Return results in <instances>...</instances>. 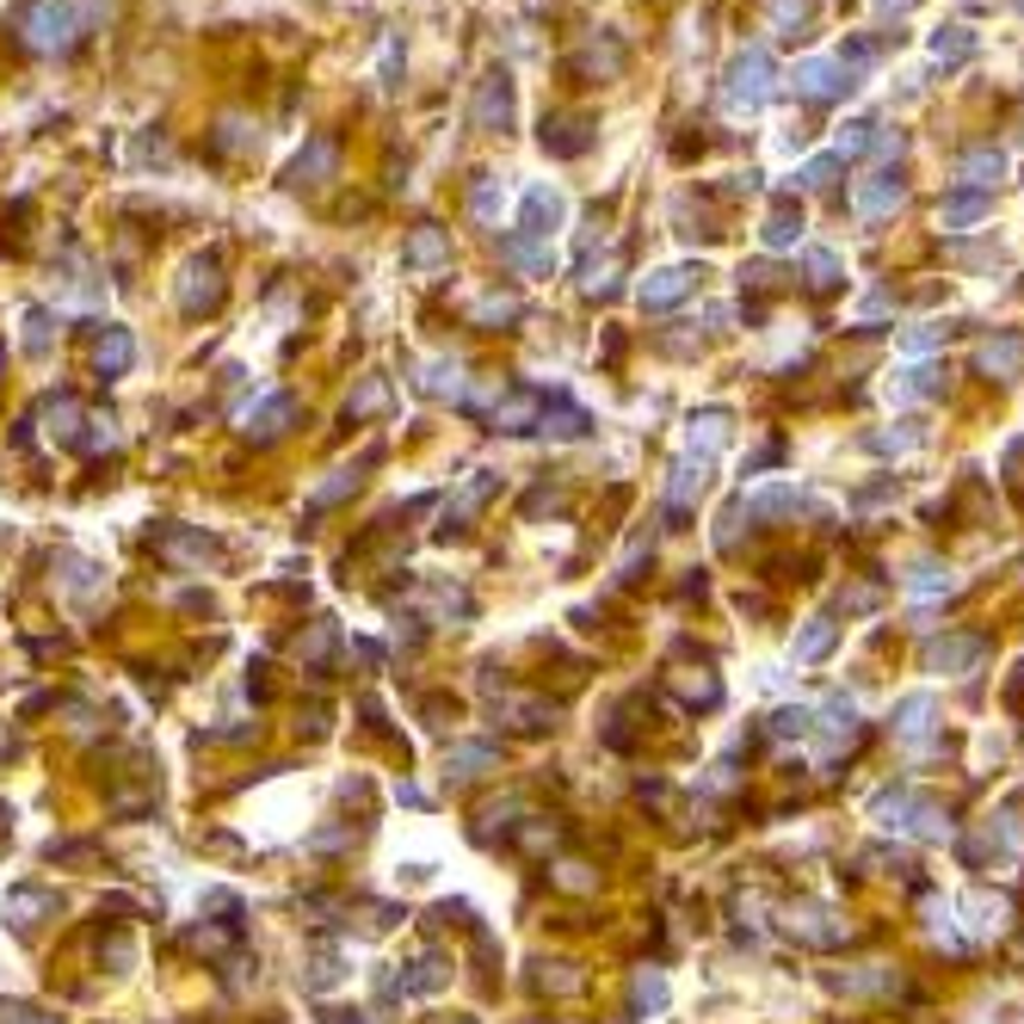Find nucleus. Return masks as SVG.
I'll return each mask as SVG.
<instances>
[{
  "label": "nucleus",
  "instance_id": "obj_1",
  "mask_svg": "<svg viewBox=\"0 0 1024 1024\" xmlns=\"http://www.w3.org/2000/svg\"><path fill=\"white\" fill-rule=\"evenodd\" d=\"M154 562L179 568V574H205V568L222 562V544L205 525H161L154 531Z\"/></svg>",
  "mask_w": 1024,
  "mask_h": 1024
},
{
  "label": "nucleus",
  "instance_id": "obj_2",
  "mask_svg": "<svg viewBox=\"0 0 1024 1024\" xmlns=\"http://www.w3.org/2000/svg\"><path fill=\"white\" fill-rule=\"evenodd\" d=\"M235 427H241V439H247V444H278L284 432L296 427V395H284V389L254 395L247 408H235Z\"/></svg>",
  "mask_w": 1024,
  "mask_h": 1024
},
{
  "label": "nucleus",
  "instance_id": "obj_3",
  "mask_svg": "<svg viewBox=\"0 0 1024 1024\" xmlns=\"http://www.w3.org/2000/svg\"><path fill=\"white\" fill-rule=\"evenodd\" d=\"M19 32L32 50H69L81 19H74V0H32V13L19 19Z\"/></svg>",
  "mask_w": 1024,
  "mask_h": 1024
},
{
  "label": "nucleus",
  "instance_id": "obj_4",
  "mask_svg": "<svg viewBox=\"0 0 1024 1024\" xmlns=\"http://www.w3.org/2000/svg\"><path fill=\"white\" fill-rule=\"evenodd\" d=\"M173 296H179V309L186 315H210V309L222 303V259L217 254H198L179 266V284H173Z\"/></svg>",
  "mask_w": 1024,
  "mask_h": 1024
},
{
  "label": "nucleus",
  "instance_id": "obj_5",
  "mask_svg": "<svg viewBox=\"0 0 1024 1024\" xmlns=\"http://www.w3.org/2000/svg\"><path fill=\"white\" fill-rule=\"evenodd\" d=\"M500 476L494 469H469V476L457 481V494L444 500V519H439V537H457V531H469V519H476L488 500H494Z\"/></svg>",
  "mask_w": 1024,
  "mask_h": 1024
},
{
  "label": "nucleus",
  "instance_id": "obj_6",
  "mask_svg": "<svg viewBox=\"0 0 1024 1024\" xmlns=\"http://www.w3.org/2000/svg\"><path fill=\"white\" fill-rule=\"evenodd\" d=\"M537 414H544V395L507 389L494 408L481 414V420H488V432H500V439H519V432H537Z\"/></svg>",
  "mask_w": 1024,
  "mask_h": 1024
},
{
  "label": "nucleus",
  "instance_id": "obj_7",
  "mask_svg": "<svg viewBox=\"0 0 1024 1024\" xmlns=\"http://www.w3.org/2000/svg\"><path fill=\"white\" fill-rule=\"evenodd\" d=\"M414 389L427 395V402H451V408H463V395H469L463 359H427L420 371H414Z\"/></svg>",
  "mask_w": 1024,
  "mask_h": 1024
},
{
  "label": "nucleus",
  "instance_id": "obj_8",
  "mask_svg": "<svg viewBox=\"0 0 1024 1024\" xmlns=\"http://www.w3.org/2000/svg\"><path fill=\"white\" fill-rule=\"evenodd\" d=\"M562 229V191L556 186H531L525 205H519V235L525 241H549Z\"/></svg>",
  "mask_w": 1024,
  "mask_h": 1024
},
{
  "label": "nucleus",
  "instance_id": "obj_9",
  "mask_svg": "<svg viewBox=\"0 0 1024 1024\" xmlns=\"http://www.w3.org/2000/svg\"><path fill=\"white\" fill-rule=\"evenodd\" d=\"M402 266H408V272H439V266H451V229L420 222V229L402 241Z\"/></svg>",
  "mask_w": 1024,
  "mask_h": 1024
},
{
  "label": "nucleus",
  "instance_id": "obj_10",
  "mask_svg": "<svg viewBox=\"0 0 1024 1024\" xmlns=\"http://www.w3.org/2000/svg\"><path fill=\"white\" fill-rule=\"evenodd\" d=\"M56 907H62V901H56L50 888L19 883V888H7V901H0V914H7V926H13V932H32L37 920H50Z\"/></svg>",
  "mask_w": 1024,
  "mask_h": 1024
},
{
  "label": "nucleus",
  "instance_id": "obj_11",
  "mask_svg": "<svg viewBox=\"0 0 1024 1024\" xmlns=\"http://www.w3.org/2000/svg\"><path fill=\"white\" fill-rule=\"evenodd\" d=\"M494 722L525 729V734H544L549 722H556V703H549V698H525V691H500V698H494Z\"/></svg>",
  "mask_w": 1024,
  "mask_h": 1024
},
{
  "label": "nucleus",
  "instance_id": "obj_12",
  "mask_svg": "<svg viewBox=\"0 0 1024 1024\" xmlns=\"http://www.w3.org/2000/svg\"><path fill=\"white\" fill-rule=\"evenodd\" d=\"M703 488H710V463H703V457H679V463H673V476H666V512H673V519H679V512H691Z\"/></svg>",
  "mask_w": 1024,
  "mask_h": 1024
},
{
  "label": "nucleus",
  "instance_id": "obj_13",
  "mask_svg": "<svg viewBox=\"0 0 1024 1024\" xmlns=\"http://www.w3.org/2000/svg\"><path fill=\"white\" fill-rule=\"evenodd\" d=\"M334 167H340V142L334 137H309L303 154L291 161V186H327Z\"/></svg>",
  "mask_w": 1024,
  "mask_h": 1024
},
{
  "label": "nucleus",
  "instance_id": "obj_14",
  "mask_svg": "<svg viewBox=\"0 0 1024 1024\" xmlns=\"http://www.w3.org/2000/svg\"><path fill=\"white\" fill-rule=\"evenodd\" d=\"M364 463H376V451H371V457H364ZM364 463H340V469H327V476L322 481H315V488H309V519H315V512H327V507H340V500H352V494H359V469H364Z\"/></svg>",
  "mask_w": 1024,
  "mask_h": 1024
},
{
  "label": "nucleus",
  "instance_id": "obj_15",
  "mask_svg": "<svg viewBox=\"0 0 1024 1024\" xmlns=\"http://www.w3.org/2000/svg\"><path fill=\"white\" fill-rule=\"evenodd\" d=\"M494 766H500L494 741H457V747L444 753V778H451V784H476L481 771H494Z\"/></svg>",
  "mask_w": 1024,
  "mask_h": 1024
},
{
  "label": "nucleus",
  "instance_id": "obj_16",
  "mask_svg": "<svg viewBox=\"0 0 1024 1024\" xmlns=\"http://www.w3.org/2000/svg\"><path fill=\"white\" fill-rule=\"evenodd\" d=\"M346 975H352V963H346L340 944H315V951L303 956V988L309 993H334Z\"/></svg>",
  "mask_w": 1024,
  "mask_h": 1024
},
{
  "label": "nucleus",
  "instance_id": "obj_17",
  "mask_svg": "<svg viewBox=\"0 0 1024 1024\" xmlns=\"http://www.w3.org/2000/svg\"><path fill=\"white\" fill-rule=\"evenodd\" d=\"M56 581H62V593H69L74 605H93V598L105 593V568L86 562V556H56Z\"/></svg>",
  "mask_w": 1024,
  "mask_h": 1024
},
{
  "label": "nucleus",
  "instance_id": "obj_18",
  "mask_svg": "<svg viewBox=\"0 0 1024 1024\" xmlns=\"http://www.w3.org/2000/svg\"><path fill=\"white\" fill-rule=\"evenodd\" d=\"M420 605H427L420 624H463V617L476 612V598L463 593V586H451V581H427L420 586Z\"/></svg>",
  "mask_w": 1024,
  "mask_h": 1024
},
{
  "label": "nucleus",
  "instance_id": "obj_19",
  "mask_svg": "<svg viewBox=\"0 0 1024 1024\" xmlns=\"http://www.w3.org/2000/svg\"><path fill=\"white\" fill-rule=\"evenodd\" d=\"M512 124V81L507 74H488L476 93V130H507Z\"/></svg>",
  "mask_w": 1024,
  "mask_h": 1024
},
{
  "label": "nucleus",
  "instance_id": "obj_20",
  "mask_svg": "<svg viewBox=\"0 0 1024 1024\" xmlns=\"http://www.w3.org/2000/svg\"><path fill=\"white\" fill-rule=\"evenodd\" d=\"M137 364V340H130V327H105L100 346H93V371L100 376H124Z\"/></svg>",
  "mask_w": 1024,
  "mask_h": 1024
},
{
  "label": "nucleus",
  "instance_id": "obj_21",
  "mask_svg": "<svg viewBox=\"0 0 1024 1024\" xmlns=\"http://www.w3.org/2000/svg\"><path fill=\"white\" fill-rule=\"evenodd\" d=\"M334 642H340V630H334V624H327V617H315V624H309L303 636H296V666H309V673H322L327 661H334Z\"/></svg>",
  "mask_w": 1024,
  "mask_h": 1024
},
{
  "label": "nucleus",
  "instance_id": "obj_22",
  "mask_svg": "<svg viewBox=\"0 0 1024 1024\" xmlns=\"http://www.w3.org/2000/svg\"><path fill=\"white\" fill-rule=\"evenodd\" d=\"M44 420H50V439H56V444H81L86 408L74 402L69 389H62V395H50V402H44Z\"/></svg>",
  "mask_w": 1024,
  "mask_h": 1024
},
{
  "label": "nucleus",
  "instance_id": "obj_23",
  "mask_svg": "<svg viewBox=\"0 0 1024 1024\" xmlns=\"http://www.w3.org/2000/svg\"><path fill=\"white\" fill-rule=\"evenodd\" d=\"M666 685H673V691H679V703H691V710H710V703L722 698V685H717V673H710V666H679Z\"/></svg>",
  "mask_w": 1024,
  "mask_h": 1024
},
{
  "label": "nucleus",
  "instance_id": "obj_24",
  "mask_svg": "<svg viewBox=\"0 0 1024 1024\" xmlns=\"http://www.w3.org/2000/svg\"><path fill=\"white\" fill-rule=\"evenodd\" d=\"M512 846H519L525 858H549L556 846H562V827H556L549 815H525L519 827H512Z\"/></svg>",
  "mask_w": 1024,
  "mask_h": 1024
},
{
  "label": "nucleus",
  "instance_id": "obj_25",
  "mask_svg": "<svg viewBox=\"0 0 1024 1024\" xmlns=\"http://www.w3.org/2000/svg\"><path fill=\"white\" fill-rule=\"evenodd\" d=\"M586 427H593V420H586L581 408H574V402H549L544 414H537V432H544V439H586Z\"/></svg>",
  "mask_w": 1024,
  "mask_h": 1024
},
{
  "label": "nucleus",
  "instance_id": "obj_26",
  "mask_svg": "<svg viewBox=\"0 0 1024 1024\" xmlns=\"http://www.w3.org/2000/svg\"><path fill=\"white\" fill-rule=\"evenodd\" d=\"M444 981H451V963H444L439 951H427V956H414L408 969H402V993H439Z\"/></svg>",
  "mask_w": 1024,
  "mask_h": 1024
},
{
  "label": "nucleus",
  "instance_id": "obj_27",
  "mask_svg": "<svg viewBox=\"0 0 1024 1024\" xmlns=\"http://www.w3.org/2000/svg\"><path fill=\"white\" fill-rule=\"evenodd\" d=\"M389 414V383L383 376H359V389L346 395V420H383Z\"/></svg>",
  "mask_w": 1024,
  "mask_h": 1024
},
{
  "label": "nucleus",
  "instance_id": "obj_28",
  "mask_svg": "<svg viewBox=\"0 0 1024 1024\" xmlns=\"http://www.w3.org/2000/svg\"><path fill=\"white\" fill-rule=\"evenodd\" d=\"M500 254H507V259H512V266H519V272H525V278H544V272H556V254H549L544 241L507 235V241H500Z\"/></svg>",
  "mask_w": 1024,
  "mask_h": 1024
},
{
  "label": "nucleus",
  "instance_id": "obj_29",
  "mask_svg": "<svg viewBox=\"0 0 1024 1024\" xmlns=\"http://www.w3.org/2000/svg\"><path fill=\"white\" fill-rule=\"evenodd\" d=\"M500 210H507V186H500L494 173H481L476 186H469V217H476L481 229H494Z\"/></svg>",
  "mask_w": 1024,
  "mask_h": 1024
},
{
  "label": "nucleus",
  "instance_id": "obj_30",
  "mask_svg": "<svg viewBox=\"0 0 1024 1024\" xmlns=\"http://www.w3.org/2000/svg\"><path fill=\"white\" fill-rule=\"evenodd\" d=\"M734 100H747V105H759L766 100V50H753V56H741L734 62V86H729Z\"/></svg>",
  "mask_w": 1024,
  "mask_h": 1024
},
{
  "label": "nucleus",
  "instance_id": "obj_31",
  "mask_svg": "<svg viewBox=\"0 0 1024 1024\" xmlns=\"http://www.w3.org/2000/svg\"><path fill=\"white\" fill-rule=\"evenodd\" d=\"M586 124L581 118H544V149L549 154H586Z\"/></svg>",
  "mask_w": 1024,
  "mask_h": 1024
},
{
  "label": "nucleus",
  "instance_id": "obj_32",
  "mask_svg": "<svg viewBox=\"0 0 1024 1024\" xmlns=\"http://www.w3.org/2000/svg\"><path fill=\"white\" fill-rule=\"evenodd\" d=\"M525 315V303H519V291H488L476 303V327H512Z\"/></svg>",
  "mask_w": 1024,
  "mask_h": 1024
},
{
  "label": "nucleus",
  "instance_id": "obj_33",
  "mask_svg": "<svg viewBox=\"0 0 1024 1024\" xmlns=\"http://www.w3.org/2000/svg\"><path fill=\"white\" fill-rule=\"evenodd\" d=\"M685 439H691V457H703V463H710V451H717V444L729 439V414H717V408H710V414H698Z\"/></svg>",
  "mask_w": 1024,
  "mask_h": 1024
},
{
  "label": "nucleus",
  "instance_id": "obj_34",
  "mask_svg": "<svg viewBox=\"0 0 1024 1024\" xmlns=\"http://www.w3.org/2000/svg\"><path fill=\"white\" fill-rule=\"evenodd\" d=\"M685 284H691L685 272H649L642 278V309H673L685 296Z\"/></svg>",
  "mask_w": 1024,
  "mask_h": 1024
},
{
  "label": "nucleus",
  "instance_id": "obj_35",
  "mask_svg": "<svg viewBox=\"0 0 1024 1024\" xmlns=\"http://www.w3.org/2000/svg\"><path fill=\"white\" fill-rule=\"evenodd\" d=\"M19 346H25V359H50V346H56L50 309H32V315H25V334H19Z\"/></svg>",
  "mask_w": 1024,
  "mask_h": 1024
},
{
  "label": "nucleus",
  "instance_id": "obj_36",
  "mask_svg": "<svg viewBox=\"0 0 1024 1024\" xmlns=\"http://www.w3.org/2000/svg\"><path fill=\"white\" fill-rule=\"evenodd\" d=\"M796 86H803L808 100H834V93H846L852 81H839V69H827V62H803V69H796Z\"/></svg>",
  "mask_w": 1024,
  "mask_h": 1024
},
{
  "label": "nucleus",
  "instance_id": "obj_37",
  "mask_svg": "<svg viewBox=\"0 0 1024 1024\" xmlns=\"http://www.w3.org/2000/svg\"><path fill=\"white\" fill-rule=\"evenodd\" d=\"M512 815H525V803H519V796H507V803H488V808H481V827H476V839L488 846L494 834H512V827H519Z\"/></svg>",
  "mask_w": 1024,
  "mask_h": 1024
},
{
  "label": "nucleus",
  "instance_id": "obj_38",
  "mask_svg": "<svg viewBox=\"0 0 1024 1024\" xmlns=\"http://www.w3.org/2000/svg\"><path fill=\"white\" fill-rule=\"evenodd\" d=\"M549 883H556V888H568V895H593V888H598V876H593V864H581V858H562V864L549 871Z\"/></svg>",
  "mask_w": 1024,
  "mask_h": 1024
},
{
  "label": "nucleus",
  "instance_id": "obj_39",
  "mask_svg": "<svg viewBox=\"0 0 1024 1024\" xmlns=\"http://www.w3.org/2000/svg\"><path fill=\"white\" fill-rule=\"evenodd\" d=\"M630 1000H636V1012H661V1006H666V981H661V969H636Z\"/></svg>",
  "mask_w": 1024,
  "mask_h": 1024
},
{
  "label": "nucleus",
  "instance_id": "obj_40",
  "mask_svg": "<svg viewBox=\"0 0 1024 1024\" xmlns=\"http://www.w3.org/2000/svg\"><path fill=\"white\" fill-rule=\"evenodd\" d=\"M537 988L544 993H581V969H574V963H537Z\"/></svg>",
  "mask_w": 1024,
  "mask_h": 1024
},
{
  "label": "nucleus",
  "instance_id": "obj_41",
  "mask_svg": "<svg viewBox=\"0 0 1024 1024\" xmlns=\"http://www.w3.org/2000/svg\"><path fill=\"white\" fill-rule=\"evenodd\" d=\"M118 444H124L118 420H86L81 427V451H93V457H100V451H118Z\"/></svg>",
  "mask_w": 1024,
  "mask_h": 1024
},
{
  "label": "nucleus",
  "instance_id": "obj_42",
  "mask_svg": "<svg viewBox=\"0 0 1024 1024\" xmlns=\"http://www.w3.org/2000/svg\"><path fill=\"white\" fill-rule=\"evenodd\" d=\"M100 963H112V975H130V963H137V944L124 939V932H105V939H100Z\"/></svg>",
  "mask_w": 1024,
  "mask_h": 1024
},
{
  "label": "nucleus",
  "instance_id": "obj_43",
  "mask_svg": "<svg viewBox=\"0 0 1024 1024\" xmlns=\"http://www.w3.org/2000/svg\"><path fill=\"white\" fill-rule=\"evenodd\" d=\"M827 649H834V624H827V617H815V624L796 636V654H803V661H821Z\"/></svg>",
  "mask_w": 1024,
  "mask_h": 1024
},
{
  "label": "nucleus",
  "instance_id": "obj_44",
  "mask_svg": "<svg viewBox=\"0 0 1024 1024\" xmlns=\"http://www.w3.org/2000/svg\"><path fill=\"white\" fill-rule=\"evenodd\" d=\"M205 914H222V926L241 932V914H247V907H241V895H229V888H205Z\"/></svg>",
  "mask_w": 1024,
  "mask_h": 1024
},
{
  "label": "nucleus",
  "instance_id": "obj_45",
  "mask_svg": "<svg viewBox=\"0 0 1024 1024\" xmlns=\"http://www.w3.org/2000/svg\"><path fill=\"white\" fill-rule=\"evenodd\" d=\"M612 284H617V254H605V259H593V266H586L581 291L586 296H612Z\"/></svg>",
  "mask_w": 1024,
  "mask_h": 1024
},
{
  "label": "nucleus",
  "instance_id": "obj_46",
  "mask_svg": "<svg viewBox=\"0 0 1024 1024\" xmlns=\"http://www.w3.org/2000/svg\"><path fill=\"white\" fill-rule=\"evenodd\" d=\"M235 939V932H229V926H191L186 932V944L191 951H205V956H222V944Z\"/></svg>",
  "mask_w": 1024,
  "mask_h": 1024
},
{
  "label": "nucleus",
  "instance_id": "obj_47",
  "mask_svg": "<svg viewBox=\"0 0 1024 1024\" xmlns=\"http://www.w3.org/2000/svg\"><path fill=\"white\" fill-rule=\"evenodd\" d=\"M796 229H803V217H790V210H778V217L766 222V247H790V241H796Z\"/></svg>",
  "mask_w": 1024,
  "mask_h": 1024
},
{
  "label": "nucleus",
  "instance_id": "obj_48",
  "mask_svg": "<svg viewBox=\"0 0 1024 1024\" xmlns=\"http://www.w3.org/2000/svg\"><path fill=\"white\" fill-rule=\"evenodd\" d=\"M340 846H352V821H346V827H322V834H309V852H340Z\"/></svg>",
  "mask_w": 1024,
  "mask_h": 1024
},
{
  "label": "nucleus",
  "instance_id": "obj_49",
  "mask_svg": "<svg viewBox=\"0 0 1024 1024\" xmlns=\"http://www.w3.org/2000/svg\"><path fill=\"white\" fill-rule=\"evenodd\" d=\"M0 1024H62L56 1012H37V1006H0Z\"/></svg>",
  "mask_w": 1024,
  "mask_h": 1024
},
{
  "label": "nucleus",
  "instance_id": "obj_50",
  "mask_svg": "<svg viewBox=\"0 0 1024 1024\" xmlns=\"http://www.w3.org/2000/svg\"><path fill=\"white\" fill-rule=\"evenodd\" d=\"M62 717H69V729H74V734H93V729H100V722H93V710H86V703H62Z\"/></svg>",
  "mask_w": 1024,
  "mask_h": 1024
},
{
  "label": "nucleus",
  "instance_id": "obj_51",
  "mask_svg": "<svg viewBox=\"0 0 1024 1024\" xmlns=\"http://www.w3.org/2000/svg\"><path fill=\"white\" fill-rule=\"evenodd\" d=\"M432 920H439V926H451V920L469 926V901H439V907H432Z\"/></svg>",
  "mask_w": 1024,
  "mask_h": 1024
},
{
  "label": "nucleus",
  "instance_id": "obj_52",
  "mask_svg": "<svg viewBox=\"0 0 1024 1024\" xmlns=\"http://www.w3.org/2000/svg\"><path fill=\"white\" fill-rule=\"evenodd\" d=\"M217 149H247V124L229 118V124H222V137H217Z\"/></svg>",
  "mask_w": 1024,
  "mask_h": 1024
},
{
  "label": "nucleus",
  "instance_id": "obj_53",
  "mask_svg": "<svg viewBox=\"0 0 1024 1024\" xmlns=\"http://www.w3.org/2000/svg\"><path fill=\"white\" fill-rule=\"evenodd\" d=\"M309 734H327V703H309Z\"/></svg>",
  "mask_w": 1024,
  "mask_h": 1024
},
{
  "label": "nucleus",
  "instance_id": "obj_54",
  "mask_svg": "<svg viewBox=\"0 0 1024 1024\" xmlns=\"http://www.w3.org/2000/svg\"><path fill=\"white\" fill-rule=\"evenodd\" d=\"M352 649H359L364 666H383V649H376V642H352Z\"/></svg>",
  "mask_w": 1024,
  "mask_h": 1024
},
{
  "label": "nucleus",
  "instance_id": "obj_55",
  "mask_svg": "<svg viewBox=\"0 0 1024 1024\" xmlns=\"http://www.w3.org/2000/svg\"><path fill=\"white\" fill-rule=\"evenodd\" d=\"M334 1024H383V1019H376V1012H340Z\"/></svg>",
  "mask_w": 1024,
  "mask_h": 1024
},
{
  "label": "nucleus",
  "instance_id": "obj_56",
  "mask_svg": "<svg viewBox=\"0 0 1024 1024\" xmlns=\"http://www.w3.org/2000/svg\"><path fill=\"white\" fill-rule=\"evenodd\" d=\"M0 753H13V734H7V722H0Z\"/></svg>",
  "mask_w": 1024,
  "mask_h": 1024
},
{
  "label": "nucleus",
  "instance_id": "obj_57",
  "mask_svg": "<svg viewBox=\"0 0 1024 1024\" xmlns=\"http://www.w3.org/2000/svg\"><path fill=\"white\" fill-rule=\"evenodd\" d=\"M7 827H13V808H0V834H7Z\"/></svg>",
  "mask_w": 1024,
  "mask_h": 1024
}]
</instances>
